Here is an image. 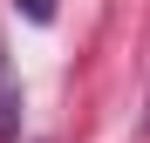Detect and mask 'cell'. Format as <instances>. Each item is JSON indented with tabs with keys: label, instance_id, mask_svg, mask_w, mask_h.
Here are the masks:
<instances>
[{
	"label": "cell",
	"instance_id": "obj_2",
	"mask_svg": "<svg viewBox=\"0 0 150 143\" xmlns=\"http://www.w3.org/2000/svg\"><path fill=\"white\" fill-rule=\"evenodd\" d=\"M14 7H21V20H34V27L55 20V0H14Z\"/></svg>",
	"mask_w": 150,
	"mask_h": 143
},
{
	"label": "cell",
	"instance_id": "obj_1",
	"mask_svg": "<svg viewBox=\"0 0 150 143\" xmlns=\"http://www.w3.org/2000/svg\"><path fill=\"white\" fill-rule=\"evenodd\" d=\"M0 143H21V82H14L7 41H0Z\"/></svg>",
	"mask_w": 150,
	"mask_h": 143
}]
</instances>
